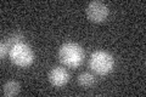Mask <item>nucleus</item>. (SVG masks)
<instances>
[{
	"mask_svg": "<svg viewBox=\"0 0 146 97\" xmlns=\"http://www.w3.org/2000/svg\"><path fill=\"white\" fill-rule=\"evenodd\" d=\"M68 79H70V74H68L67 69L61 66L54 67L49 72V81L55 87H61L63 85H66Z\"/></svg>",
	"mask_w": 146,
	"mask_h": 97,
	"instance_id": "obj_5",
	"label": "nucleus"
},
{
	"mask_svg": "<svg viewBox=\"0 0 146 97\" xmlns=\"http://www.w3.org/2000/svg\"><path fill=\"white\" fill-rule=\"evenodd\" d=\"M86 16L90 21L95 23H101L108 16V7L102 1H91L86 6Z\"/></svg>",
	"mask_w": 146,
	"mask_h": 97,
	"instance_id": "obj_4",
	"label": "nucleus"
},
{
	"mask_svg": "<svg viewBox=\"0 0 146 97\" xmlns=\"http://www.w3.org/2000/svg\"><path fill=\"white\" fill-rule=\"evenodd\" d=\"M7 50H10V49H9L7 46H6V44L3 41L1 45H0V56H1L3 58L5 57V55H6V52H7Z\"/></svg>",
	"mask_w": 146,
	"mask_h": 97,
	"instance_id": "obj_9",
	"label": "nucleus"
},
{
	"mask_svg": "<svg viewBox=\"0 0 146 97\" xmlns=\"http://www.w3.org/2000/svg\"><path fill=\"white\" fill-rule=\"evenodd\" d=\"M22 40H23V35L17 32V33H13V34H11L10 36H9V38H6L4 43L6 44V46H7L9 49H11L12 46H15L16 44L21 43ZM9 51H10V50H9Z\"/></svg>",
	"mask_w": 146,
	"mask_h": 97,
	"instance_id": "obj_8",
	"label": "nucleus"
},
{
	"mask_svg": "<svg viewBox=\"0 0 146 97\" xmlns=\"http://www.w3.org/2000/svg\"><path fill=\"white\" fill-rule=\"evenodd\" d=\"M89 66L95 73L100 75H106L113 71L115 58L110 52L104 51V50H98L91 53Z\"/></svg>",
	"mask_w": 146,
	"mask_h": 97,
	"instance_id": "obj_2",
	"label": "nucleus"
},
{
	"mask_svg": "<svg viewBox=\"0 0 146 97\" xmlns=\"http://www.w3.org/2000/svg\"><path fill=\"white\" fill-rule=\"evenodd\" d=\"M85 52L84 49L82 48L79 44L68 41L61 45L60 50H58V58L60 62L66 67L77 68L79 67L84 61Z\"/></svg>",
	"mask_w": 146,
	"mask_h": 97,
	"instance_id": "obj_1",
	"label": "nucleus"
},
{
	"mask_svg": "<svg viewBox=\"0 0 146 97\" xmlns=\"http://www.w3.org/2000/svg\"><path fill=\"white\" fill-rule=\"evenodd\" d=\"M9 56H10L11 62L16 64L17 67H29L34 61L33 50L28 44L23 43V41L12 46L9 51Z\"/></svg>",
	"mask_w": 146,
	"mask_h": 97,
	"instance_id": "obj_3",
	"label": "nucleus"
},
{
	"mask_svg": "<svg viewBox=\"0 0 146 97\" xmlns=\"http://www.w3.org/2000/svg\"><path fill=\"white\" fill-rule=\"evenodd\" d=\"M20 89H21V86L16 80H9L3 86V94L6 97H12V96L18 95Z\"/></svg>",
	"mask_w": 146,
	"mask_h": 97,
	"instance_id": "obj_6",
	"label": "nucleus"
},
{
	"mask_svg": "<svg viewBox=\"0 0 146 97\" xmlns=\"http://www.w3.org/2000/svg\"><path fill=\"white\" fill-rule=\"evenodd\" d=\"M95 82V77L89 72H84L78 75V84L83 87H90Z\"/></svg>",
	"mask_w": 146,
	"mask_h": 97,
	"instance_id": "obj_7",
	"label": "nucleus"
}]
</instances>
